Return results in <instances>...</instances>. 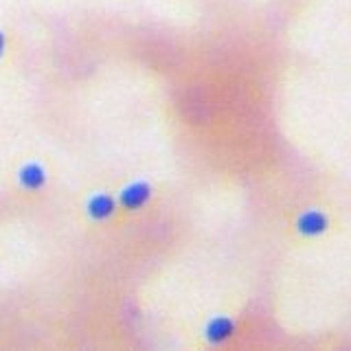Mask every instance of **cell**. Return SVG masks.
Masks as SVG:
<instances>
[{
  "mask_svg": "<svg viewBox=\"0 0 351 351\" xmlns=\"http://www.w3.org/2000/svg\"><path fill=\"white\" fill-rule=\"evenodd\" d=\"M237 332H239V325H237L235 316L213 314L204 321V325L200 329V336L204 340V345H208V347H224L237 336Z\"/></svg>",
  "mask_w": 351,
  "mask_h": 351,
  "instance_id": "4",
  "label": "cell"
},
{
  "mask_svg": "<svg viewBox=\"0 0 351 351\" xmlns=\"http://www.w3.org/2000/svg\"><path fill=\"white\" fill-rule=\"evenodd\" d=\"M55 167L49 156L27 154L20 156L9 169V189L22 200H40L53 189Z\"/></svg>",
  "mask_w": 351,
  "mask_h": 351,
  "instance_id": "1",
  "label": "cell"
},
{
  "mask_svg": "<svg viewBox=\"0 0 351 351\" xmlns=\"http://www.w3.org/2000/svg\"><path fill=\"white\" fill-rule=\"evenodd\" d=\"M77 215L82 226L93 230H108L123 224L114 186H93L84 191L77 202Z\"/></svg>",
  "mask_w": 351,
  "mask_h": 351,
  "instance_id": "2",
  "label": "cell"
},
{
  "mask_svg": "<svg viewBox=\"0 0 351 351\" xmlns=\"http://www.w3.org/2000/svg\"><path fill=\"white\" fill-rule=\"evenodd\" d=\"M11 53H14V47H11V36L5 29H0V73L9 69Z\"/></svg>",
  "mask_w": 351,
  "mask_h": 351,
  "instance_id": "6",
  "label": "cell"
},
{
  "mask_svg": "<svg viewBox=\"0 0 351 351\" xmlns=\"http://www.w3.org/2000/svg\"><path fill=\"white\" fill-rule=\"evenodd\" d=\"M114 191L123 222L152 211V206L158 202V182L149 176H132V178L117 184Z\"/></svg>",
  "mask_w": 351,
  "mask_h": 351,
  "instance_id": "3",
  "label": "cell"
},
{
  "mask_svg": "<svg viewBox=\"0 0 351 351\" xmlns=\"http://www.w3.org/2000/svg\"><path fill=\"white\" fill-rule=\"evenodd\" d=\"M329 228H332V217H329V213L323 211V208H316V206L303 208V211L294 217V230H296V235H301L303 239L321 237Z\"/></svg>",
  "mask_w": 351,
  "mask_h": 351,
  "instance_id": "5",
  "label": "cell"
}]
</instances>
